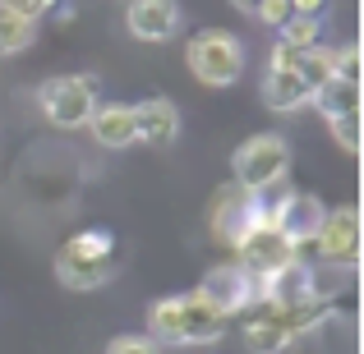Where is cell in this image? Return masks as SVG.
Here are the masks:
<instances>
[{"mask_svg":"<svg viewBox=\"0 0 364 354\" xmlns=\"http://www.w3.org/2000/svg\"><path fill=\"white\" fill-rule=\"evenodd\" d=\"M111 253H116L111 231L70 235V244L55 253V281H60L65 290H102V285L111 281V272H116Z\"/></svg>","mask_w":364,"mask_h":354,"instance_id":"6da1fadb","label":"cell"},{"mask_svg":"<svg viewBox=\"0 0 364 354\" xmlns=\"http://www.w3.org/2000/svg\"><path fill=\"white\" fill-rule=\"evenodd\" d=\"M185 60H189V74H194L203 88H231V83H240V74H245V46H240L235 33L203 28V33L189 37Z\"/></svg>","mask_w":364,"mask_h":354,"instance_id":"7a4b0ae2","label":"cell"},{"mask_svg":"<svg viewBox=\"0 0 364 354\" xmlns=\"http://www.w3.org/2000/svg\"><path fill=\"white\" fill-rule=\"evenodd\" d=\"M231 170H235V184L249 189V194H263V189H277L291 170V143L282 133H254L235 148L231 157Z\"/></svg>","mask_w":364,"mask_h":354,"instance_id":"3957f363","label":"cell"},{"mask_svg":"<svg viewBox=\"0 0 364 354\" xmlns=\"http://www.w3.org/2000/svg\"><path fill=\"white\" fill-rule=\"evenodd\" d=\"M37 106L42 116L55 124V129H83L97 106V92H92V79H79V74H55L37 88Z\"/></svg>","mask_w":364,"mask_h":354,"instance_id":"277c9868","label":"cell"},{"mask_svg":"<svg viewBox=\"0 0 364 354\" xmlns=\"http://www.w3.org/2000/svg\"><path fill=\"white\" fill-rule=\"evenodd\" d=\"M314 253H318V262H328V267L355 272V262H360V212L350 203L332 207V212L323 216L318 235H314Z\"/></svg>","mask_w":364,"mask_h":354,"instance_id":"5b68a950","label":"cell"},{"mask_svg":"<svg viewBox=\"0 0 364 354\" xmlns=\"http://www.w3.org/2000/svg\"><path fill=\"white\" fill-rule=\"evenodd\" d=\"M295 258H300V248H295L282 231H272V226H254V231L235 244V262H240L258 285H263L267 276H277L282 267H291Z\"/></svg>","mask_w":364,"mask_h":354,"instance_id":"8992f818","label":"cell"},{"mask_svg":"<svg viewBox=\"0 0 364 354\" xmlns=\"http://www.w3.org/2000/svg\"><path fill=\"white\" fill-rule=\"evenodd\" d=\"M254 226H263V207H258V194H249L240 184H226L213 194V235L222 239V244H240V239L254 231Z\"/></svg>","mask_w":364,"mask_h":354,"instance_id":"52a82bcc","label":"cell"},{"mask_svg":"<svg viewBox=\"0 0 364 354\" xmlns=\"http://www.w3.org/2000/svg\"><path fill=\"white\" fill-rule=\"evenodd\" d=\"M309 299H323V294H318V272L304 262V253L258 285V304H272V309H291V304H309Z\"/></svg>","mask_w":364,"mask_h":354,"instance_id":"ba28073f","label":"cell"},{"mask_svg":"<svg viewBox=\"0 0 364 354\" xmlns=\"http://www.w3.org/2000/svg\"><path fill=\"white\" fill-rule=\"evenodd\" d=\"M198 290L208 294V299L217 304V309L231 318V313H245V309H254L258 304V281L245 272L240 262H226V267H213V272L203 276V285Z\"/></svg>","mask_w":364,"mask_h":354,"instance_id":"9c48e42d","label":"cell"},{"mask_svg":"<svg viewBox=\"0 0 364 354\" xmlns=\"http://www.w3.org/2000/svg\"><path fill=\"white\" fill-rule=\"evenodd\" d=\"M124 23L139 42H171L180 33V5L176 0H129Z\"/></svg>","mask_w":364,"mask_h":354,"instance_id":"30bf717a","label":"cell"},{"mask_svg":"<svg viewBox=\"0 0 364 354\" xmlns=\"http://www.w3.org/2000/svg\"><path fill=\"white\" fill-rule=\"evenodd\" d=\"M180 327H185V345H213L226 336V313L203 290H189L180 294Z\"/></svg>","mask_w":364,"mask_h":354,"instance_id":"8fae6325","label":"cell"},{"mask_svg":"<svg viewBox=\"0 0 364 354\" xmlns=\"http://www.w3.org/2000/svg\"><path fill=\"white\" fill-rule=\"evenodd\" d=\"M134 111V143H148V148H171V143L180 138V111L176 101L166 97H148L139 101Z\"/></svg>","mask_w":364,"mask_h":354,"instance_id":"7c38bea8","label":"cell"},{"mask_svg":"<svg viewBox=\"0 0 364 354\" xmlns=\"http://www.w3.org/2000/svg\"><path fill=\"white\" fill-rule=\"evenodd\" d=\"M263 101H267V111H300L304 101H314L309 97V88H304V79L291 70V65H267V74H263Z\"/></svg>","mask_w":364,"mask_h":354,"instance_id":"4fadbf2b","label":"cell"},{"mask_svg":"<svg viewBox=\"0 0 364 354\" xmlns=\"http://www.w3.org/2000/svg\"><path fill=\"white\" fill-rule=\"evenodd\" d=\"M88 129H92V138H97L102 148L120 152V148H129V143H134V111H129V106H116V101H107V106H92Z\"/></svg>","mask_w":364,"mask_h":354,"instance_id":"5bb4252c","label":"cell"},{"mask_svg":"<svg viewBox=\"0 0 364 354\" xmlns=\"http://www.w3.org/2000/svg\"><path fill=\"white\" fill-rule=\"evenodd\" d=\"M148 336L157 345H185V327H180V294H166L148 309Z\"/></svg>","mask_w":364,"mask_h":354,"instance_id":"9a60e30c","label":"cell"},{"mask_svg":"<svg viewBox=\"0 0 364 354\" xmlns=\"http://www.w3.org/2000/svg\"><path fill=\"white\" fill-rule=\"evenodd\" d=\"M245 345H249V354H282L291 345V336L272 322L267 309H258L254 318H245Z\"/></svg>","mask_w":364,"mask_h":354,"instance_id":"2e32d148","label":"cell"},{"mask_svg":"<svg viewBox=\"0 0 364 354\" xmlns=\"http://www.w3.org/2000/svg\"><path fill=\"white\" fill-rule=\"evenodd\" d=\"M314 106L323 111V120L341 116V111H360V83L355 79H337V74H332V79L314 92Z\"/></svg>","mask_w":364,"mask_h":354,"instance_id":"e0dca14e","label":"cell"},{"mask_svg":"<svg viewBox=\"0 0 364 354\" xmlns=\"http://www.w3.org/2000/svg\"><path fill=\"white\" fill-rule=\"evenodd\" d=\"M295 74L304 79V88H309V97L323 88V83L332 79V51L328 46H304V51H295Z\"/></svg>","mask_w":364,"mask_h":354,"instance_id":"ac0fdd59","label":"cell"},{"mask_svg":"<svg viewBox=\"0 0 364 354\" xmlns=\"http://www.w3.org/2000/svg\"><path fill=\"white\" fill-rule=\"evenodd\" d=\"M37 42V18H23V14H9L0 9V55H18Z\"/></svg>","mask_w":364,"mask_h":354,"instance_id":"d6986e66","label":"cell"},{"mask_svg":"<svg viewBox=\"0 0 364 354\" xmlns=\"http://www.w3.org/2000/svg\"><path fill=\"white\" fill-rule=\"evenodd\" d=\"M277 42L291 46V51L318 46V18H309V14H291L286 23H277Z\"/></svg>","mask_w":364,"mask_h":354,"instance_id":"ffe728a7","label":"cell"},{"mask_svg":"<svg viewBox=\"0 0 364 354\" xmlns=\"http://www.w3.org/2000/svg\"><path fill=\"white\" fill-rule=\"evenodd\" d=\"M328 133L337 138L341 152H350V157H355V152H360V111H341V116H332L328 120Z\"/></svg>","mask_w":364,"mask_h":354,"instance_id":"44dd1931","label":"cell"},{"mask_svg":"<svg viewBox=\"0 0 364 354\" xmlns=\"http://www.w3.org/2000/svg\"><path fill=\"white\" fill-rule=\"evenodd\" d=\"M332 70H337V79H355L360 83V46H341V51H332Z\"/></svg>","mask_w":364,"mask_h":354,"instance_id":"7402d4cb","label":"cell"},{"mask_svg":"<svg viewBox=\"0 0 364 354\" xmlns=\"http://www.w3.org/2000/svg\"><path fill=\"white\" fill-rule=\"evenodd\" d=\"M107 354H161V345L152 336H116L107 345Z\"/></svg>","mask_w":364,"mask_h":354,"instance_id":"603a6c76","label":"cell"},{"mask_svg":"<svg viewBox=\"0 0 364 354\" xmlns=\"http://www.w3.org/2000/svg\"><path fill=\"white\" fill-rule=\"evenodd\" d=\"M258 18H263V23H286V18H291V0H258V9H254Z\"/></svg>","mask_w":364,"mask_h":354,"instance_id":"cb8c5ba5","label":"cell"},{"mask_svg":"<svg viewBox=\"0 0 364 354\" xmlns=\"http://www.w3.org/2000/svg\"><path fill=\"white\" fill-rule=\"evenodd\" d=\"M51 5H55V0H0V9H9V14H23V18H42Z\"/></svg>","mask_w":364,"mask_h":354,"instance_id":"d4e9b609","label":"cell"},{"mask_svg":"<svg viewBox=\"0 0 364 354\" xmlns=\"http://www.w3.org/2000/svg\"><path fill=\"white\" fill-rule=\"evenodd\" d=\"M323 5H328V0H291V14H309V18H318V14H323Z\"/></svg>","mask_w":364,"mask_h":354,"instance_id":"484cf974","label":"cell"},{"mask_svg":"<svg viewBox=\"0 0 364 354\" xmlns=\"http://www.w3.org/2000/svg\"><path fill=\"white\" fill-rule=\"evenodd\" d=\"M231 5L240 9V14H254V9H258V0H231Z\"/></svg>","mask_w":364,"mask_h":354,"instance_id":"4316f807","label":"cell"}]
</instances>
